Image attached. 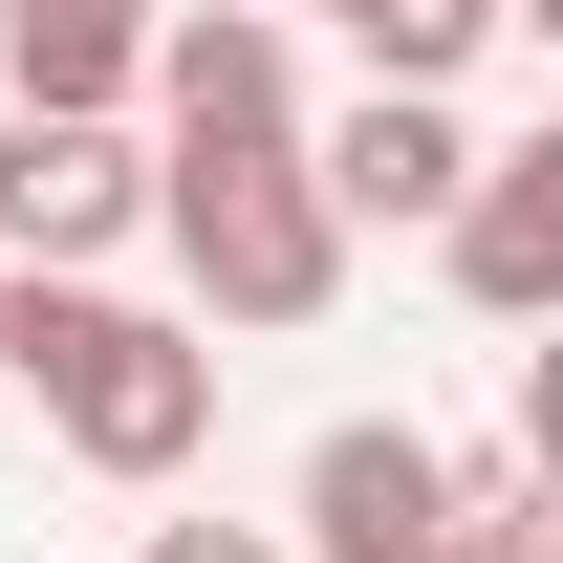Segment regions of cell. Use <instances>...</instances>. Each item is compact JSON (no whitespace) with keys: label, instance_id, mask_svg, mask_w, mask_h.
<instances>
[{"label":"cell","instance_id":"ba28073f","mask_svg":"<svg viewBox=\"0 0 563 563\" xmlns=\"http://www.w3.org/2000/svg\"><path fill=\"white\" fill-rule=\"evenodd\" d=\"M152 66V0H0V87L22 109H131Z\"/></svg>","mask_w":563,"mask_h":563},{"label":"cell","instance_id":"3957f363","mask_svg":"<svg viewBox=\"0 0 563 563\" xmlns=\"http://www.w3.org/2000/svg\"><path fill=\"white\" fill-rule=\"evenodd\" d=\"M131 109H152V152H282V131H303V44H282V0H152Z\"/></svg>","mask_w":563,"mask_h":563},{"label":"cell","instance_id":"6da1fadb","mask_svg":"<svg viewBox=\"0 0 563 563\" xmlns=\"http://www.w3.org/2000/svg\"><path fill=\"white\" fill-rule=\"evenodd\" d=\"M0 390L66 433L87 477H196V433H217V347L174 325V303H109V282H44V261H0Z\"/></svg>","mask_w":563,"mask_h":563},{"label":"cell","instance_id":"277c9868","mask_svg":"<svg viewBox=\"0 0 563 563\" xmlns=\"http://www.w3.org/2000/svg\"><path fill=\"white\" fill-rule=\"evenodd\" d=\"M282 563H455V455L412 412H325L303 498H282Z\"/></svg>","mask_w":563,"mask_h":563},{"label":"cell","instance_id":"5b68a950","mask_svg":"<svg viewBox=\"0 0 563 563\" xmlns=\"http://www.w3.org/2000/svg\"><path fill=\"white\" fill-rule=\"evenodd\" d=\"M109 239H152V152H131V109H0V261L87 282Z\"/></svg>","mask_w":563,"mask_h":563},{"label":"cell","instance_id":"8992f818","mask_svg":"<svg viewBox=\"0 0 563 563\" xmlns=\"http://www.w3.org/2000/svg\"><path fill=\"white\" fill-rule=\"evenodd\" d=\"M455 174H477L455 87H368V109H325V131H303V196L347 217V239H433V217H455Z\"/></svg>","mask_w":563,"mask_h":563},{"label":"cell","instance_id":"52a82bcc","mask_svg":"<svg viewBox=\"0 0 563 563\" xmlns=\"http://www.w3.org/2000/svg\"><path fill=\"white\" fill-rule=\"evenodd\" d=\"M433 239H455V303H477V325H542L563 303V131H520V152L477 131V174H455Z\"/></svg>","mask_w":563,"mask_h":563},{"label":"cell","instance_id":"30bf717a","mask_svg":"<svg viewBox=\"0 0 563 563\" xmlns=\"http://www.w3.org/2000/svg\"><path fill=\"white\" fill-rule=\"evenodd\" d=\"M131 563H282V520H152Z\"/></svg>","mask_w":563,"mask_h":563},{"label":"cell","instance_id":"7a4b0ae2","mask_svg":"<svg viewBox=\"0 0 563 563\" xmlns=\"http://www.w3.org/2000/svg\"><path fill=\"white\" fill-rule=\"evenodd\" d=\"M152 239L217 325H325L347 303V217L303 196V131L282 152H152Z\"/></svg>","mask_w":563,"mask_h":563},{"label":"cell","instance_id":"9c48e42d","mask_svg":"<svg viewBox=\"0 0 563 563\" xmlns=\"http://www.w3.org/2000/svg\"><path fill=\"white\" fill-rule=\"evenodd\" d=\"M498 22H520V0H347V44H368V87H455L498 44Z\"/></svg>","mask_w":563,"mask_h":563}]
</instances>
